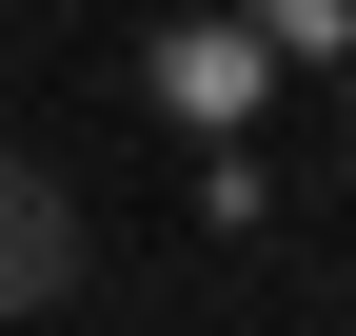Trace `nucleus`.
Listing matches in <instances>:
<instances>
[{
  "instance_id": "f03ea898",
  "label": "nucleus",
  "mask_w": 356,
  "mask_h": 336,
  "mask_svg": "<svg viewBox=\"0 0 356 336\" xmlns=\"http://www.w3.org/2000/svg\"><path fill=\"white\" fill-rule=\"evenodd\" d=\"M257 79H277V60H257L238 20H159V99L178 119H257Z\"/></svg>"
},
{
  "instance_id": "7ed1b4c3",
  "label": "nucleus",
  "mask_w": 356,
  "mask_h": 336,
  "mask_svg": "<svg viewBox=\"0 0 356 336\" xmlns=\"http://www.w3.org/2000/svg\"><path fill=\"white\" fill-rule=\"evenodd\" d=\"M257 60H356V0H218Z\"/></svg>"
},
{
  "instance_id": "f257e3e1",
  "label": "nucleus",
  "mask_w": 356,
  "mask_h": 336,
  "mask_svg": "<svg viewBox=\"0 0 356 336\" xmlns=\"http://www.w3.org/2000/svg\"><path fill=\"white\" fill-rule=\"evenodd\" d=\"M79 258H99V218H79V178L0 139V336H20V317H60V297H79Z\"/></svg>"
},
{
  "instance_id": "20e7f679",
  "label": "nucleus",
  "mask_w": 356,
  "mask_h": 336,
  "mask_svg": "<svg viewBox=\"0 0 356 336\" xmlns=\"http://www.w3.org/2000/svg\"><path fill=\"white\" fill-rule=\"evenodd\" d=\"M178 20H218V0H178Z\"/></svg>"
}]
</instances>
